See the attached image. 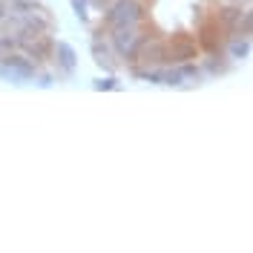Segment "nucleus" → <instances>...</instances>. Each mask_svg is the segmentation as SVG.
Segmentation results:
<instances>
[{
  "instance_id": "18",
  "label": "nucleus",
  "mask_w": 253,
  "mask_h": 253,
  "mask_svg": "<svg viewBox=\"0 0 253 253\" xmlns=\"http://www.w3.org/2000/svg\"><path fill=\"white\" fill-rule=\"evenodd\" d=\"M9 52H15V43H12V38H9V35H3V32H0V61H3Z\"/></svg>"
},
{
  "instance_id": "10",
  "label": "nucleus",
  "mask_w": 253,
  "mask_h": 253,
  "mask_svg": "<svg viewBox=\"0 0 253 253\" xmlns=\"http://www.w3.org/2000/svg\"><path fill=\"white\" fill-rule=\"evenodd\" d=\"M224 52L230 61H248L251 58V38H242V35H230V41L224 43Z\"/></svg>"
},
{
  "instance_id": "4",
  "label": "nucleus",
  "mask_w": 253,
  "mask_h": 253,
  "mask_svg": "<svg viewBox=\"0 0 253 253\" xmlns=\"http://www.w3.org/2000/svg\"><path fill=\"white\" fill-rule=\"evenodd\" d=\"M164 63H167V41L153 38V35H144L132 66H164Z\"/></svg>"
},
{
  "instance_id": "13",
  "label": "nucleus",
  "mask_w": 253,
  "mask_h": 253,
  "mask_svg": "<svg viewBox=\"0 0 253 253\" xmlns=\"http://www.w3.org/2000/svg\"><path fill=\"white\" fill-rule=\"evenodd\" d=\"M227 69H230V63L219 61V52H213V55L205 58V72H210V75H224Z\"/></svg>"
},
{
  "instance_id": "5",
  "label": "nucleus",
  "mask_w": 253,
  "mask_h": 253,
  "mask_svg": "<svg viewBox=\"0 0 253 253\" xmlns=\"http://www.w3.org/2000/svg\"><path fill=\"white\" fill-rule=\"evenodd\" d=\"M52 63H55L58 75H63V78L75 75V69H78V52H75V46L69 41H55L52 43Z\"/></svg>"
},
{
  "instance_id": "2",
  "label": "nucleus",
  "mask_w": 253,
  "mask_h": 253,
  "mask_svg": "<svg viewBox=\"0 0 253 253\" xmlns=\"http://www.w3.org/2000/svg\"><path fill=\"white\" fill-rule=\"evenodd\" d=\"M110 35V46L118 58H124L126 63H135V55H138V46L144 41L141 26H118V29H107Z\"/></svg>"
},
{
  "instance_id": "9",
  "label": "nucleus",
  "mask_w": 253,
  "mask_h": 253,
  "mask_svg": "<svg viewBox=\"0 0 253 253\" xmlns=\"http://www.w3.org/2000/svg\"><path fill=\"white\" fill-rule=\"evenodd\" d=\"M92 61L107 72V75H112L115 72V66H118V61H115V52H112V46H110V41L104 43L101 38H95L92 41Z\"/></svg>"
},
{
  "instance_id": "15",
  "label": "nucleus",
  "mask_w": 253,
  "mask_h": 253,
  "mask_svg": "<svg viewBox=\"0 0 253 253\" xmlns=\"http://www.w3.org/2000/svg\"><path fill=\"white\" fill-rule=\"evenodd\" d=\"M92 89L95 92H112V89H121V84L115 81V75H107V78H95Z\"/></svg>"
},
{
  "instance_id": "11",
  "label": "nucleus",
  "mask_w": 253,
  "mask_h": 253,
  "mask_svg": "<svg viewBox=\"0 0 253 253\" xmlns=\"http://www.w3.org/2000/svg\"><path fill=\"white\" fill-rule=\"evenodd\" d=\"M242 6H221L219 9V15H216V23L221 26V32L224 35H233L236 32V26H239V20H242Z\"/></svg>"
},
{
  "instance_id": "17",
  "label": "nucleus",
  "mask_w": 253,
  "mask_h": 253,
  "mask_svg": "<svg viewBox=\"0 0 253 253\" xmlns=\"http://www.w3.org/2000/svg\"><path fill=\"white\" fill-rule=\"evenodd\" d=\"M35 86H41V89H52L55 86V78L49 75V72H35Z\"/></svg>"
},
{
  "instance_id": "12",
  "label": "nucleus",
  "mask_w": 253,
  "mask_h": 253,
  "mask_svg": "<svg viewBox=\"0 0 253 253\" xmlns=\"http://www.w3.org/2000/svg\"><path fill=\"white\" fill-rule=\"evenodd\" d=\"M164 69L161 66H132V78L147 81V84H161Z\"/></svg>"
},
{
  "instance_id": "14",
  "label": "nucleus",
  "mask_w": 253,
  "mask_h": 253,
  "mask_svg": "<svg viewBox=\"0 0 253 253\" xmlns=\"http://www.w3.org/2000/svg\"><path fill=\"white\" fill-rule=\"evenodd\" d=\"M233 35H242V38H251V35H253V12H251V9H245V12H242V20H239V26H236Z\"/></svg>"
},
{
  "instance_id": "8",
  "label": "nucleus",
  "mask_w": 253,
  "mask_h": 253,
  "mask_svg": "<svg viewBox=\"0 0 253 253\" xmlns=\"http://www.w3.org/2000/svg\"><path fill=\"white\" fill-rule=\"evenodd\" d=\"M199 78H202V69L193 61H187V63H173L170 69H164L161 84H167V86H184L187 81H196L199 84Z\"/></svg>"
},
{
  "instance_id": "7",
  "label": "nucleus",
  "mask_w": 253,
  "mask_h": 253,
  "mask_svg": "<svg viewBox=\"0 0 253 253\" xmlns=\"http://www.w3.org/2000/svg\"><path fill=\"white\" fill-rule=\"evenodd\" d=\"M196 43H199V49H205L207 55L221 52V46H224V38H221V26L216 23V17H207V20H202V23H199Z\"/></svg>"
},
{
  "instance_id": "3",
  "label": "nucleus",
  "mask_w": 253,
  "mask_h": 253,
  "mask_svg": "<svg viewBox=\"0 0 253 253\" xmlns=\"http://www.w3.org/2000/svg\"><path fill=\"white\" fill-rule=\"evenodd\" d=\"M35 72H38V63L26 58L23 52H9L3 61H0V78L6 81V84H29L35 78Z\"/></svg>"
},
{
  "instance_id": "6",
  "label": "nucleus",
  "mask_w": 253,
  "mask_h": 253,
  "mask_svg": "<svg viewBox=\"0 0 253 253\" xmlns=\"http://www.w3.org/2000/svg\"><path fill=\"white\" fill-rule=\"evenodd\" d=\"M199 58V43L190 35H175L167 43V63H187Z\"/></svg>"
},
{
  "instance_id": "16",
  "label": "nucleus",
  "mask_w": 253,
  "mask_h": 253,
  "mask_svg": "<svg viewBox=\"0 0 253 253\" xmlns=\"http://www.w3.org/2000/svg\"><path fill=\"white\" fill-rule=\"evenodd\" d=\"M69 3H72L75 17H78L81 23H86V20H89V0H69Z\"/></svg>"
},
{
  "instance_id": "1",
  "label": "nucleus",
  "mask_w": 253,
  "mask_h": 253,
  "mask_svg": "<svg viewBox=\"0 0 253 253\" xmlns=\"http://www.w3.org/2000/svg\"><path fill=\"white\" fill-rule=\"evenodd\" d=\"M147 17L144 0H112L104 9V26L118 29V26H141Z\"/></svg>"
}]
</instances>
